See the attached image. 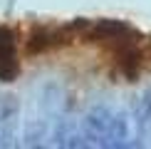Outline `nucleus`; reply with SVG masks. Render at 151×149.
I'll list each match as a JSON object with an SVG mask.
<instances>
[{
  "instance_id": "1",
  "label": "nucleus",
  "mask_w": 151,
  "mask_h": 149,
  "mask_svg": "<svg viewBox=\"0 0 151 149\" xmlns=\"http://www.w3.org/2000/svg\"><path fill=\"white\" fill-rule=\"evenodd\" d=\"M17 74V62H15V40L10 30H0V80L12 82Z\"/></svg>"
}]
</instances>
